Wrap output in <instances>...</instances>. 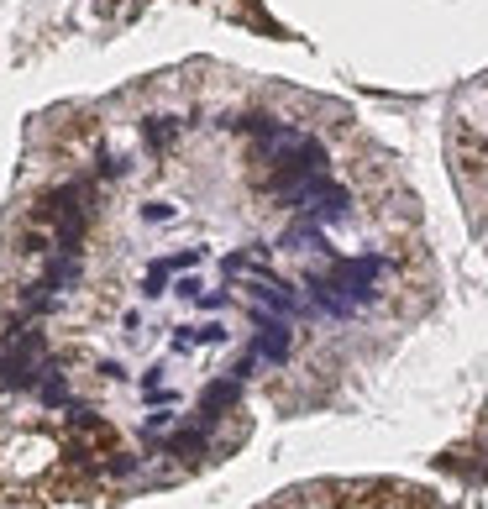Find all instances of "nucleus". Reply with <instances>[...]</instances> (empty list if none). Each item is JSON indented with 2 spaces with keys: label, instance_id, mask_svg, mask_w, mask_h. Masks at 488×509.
Wrapping results in <instances>:
<instances>
[{
  "label": "nucleus",
  "instance_id": "nucleus-2",
  "mask_svg": "<svg viewBox=\"0 0 488 509\" xmlns=\"http://www.w3.org/2000/svg\"><path fill=\"white\" fill-rule=\"evenodd\" d=\"M211 431H215V425L194 421V425H179V431H169L163 441H152V446H158L163 457H179V462H184V457H205V452H211Z\"/></svg>",
  "mask_w": 488,
  "mask_h": 509
},
{
  "label": "nucleus",
  "instance_id": "nucleus-15",
  "mask_svg": "<svg viewBox=\"0 0 488 509\" xmlns=\"http://www.w3.org/2000/svg\"><path fill=\"white\" fill-rule=\"evenodd\" d=\"M173 295H179V299H190V305H194V295H200V278H179V284H173Z\"/></svg>",
  "mask_w": 488,
  "mask_h": 509
},
{
  "label": "nucleus",
  "instance_id": "nucleus-8",
  "mask_svg": "<svg viewBox=\"0 0 488 509\" xmlns=\"http://www.w3.org/2000/svg\"><path fill=\"white\" fill-rule=\"evenodd\" d=\"M37 400H43L47 410H68V404H74V394H68V373L58 368V362H47L43 383H37Z\"/></svg>",
  "mask_w": 488,
  "mask_h": 509
},
{
  "label": "nucleus",
  "instance_id": "nucleus-16",
  "mask_svg": "<svg viewBox=\"0 0 488 509\" xmlns=\"http://www.w3.org/2000/svg\"><path fill=\"white\" fill-rule=\"evenodd\" d=\"M100 379L121 383V379H127V368H121V362H116V358H106V362H100Z\"/></svg>",
  "mask_w": 488,
  "mask_h": 509
},
{
  "label": "nucleus",
  "instance_id": "nucleus-9",
  "mask_svg": "<svg viewBox=\"0 0 488 509\" xmlns=\"http://www.w3.org/2000/svg\"><path fill=\"white\" fill-rule=\"evenodd\" d=\"M169 257H158V263H148V274H142V299H158V295H169Z\"/></svg>",
  "mask_w": 488,
  "mask_h": 509
},
{
  "label": "nucleus",
  "instance_id": "nucleus-7",
  "mask_svg": "<svg viewBox=\"0 0 488 509\" xmlns=\"http://www.w3.org/2000/svg\"><path fill=\"white\" fill-rule=\"evenodd\" d=\"M179 127H184V121H173V116H148V121H142V148H148L152 158H163V152L173 148Z\"/></svg>",
  "mask_w": 488,
  "mask_h": 509
},
{
  "label": "nucleus",
  "instance_id": "nucleus-14",
  "mask_svg": "<svg viewBox=\"0 0 488 509\" xmlns=\"http://www.w3.org/2000/svg\"><path fill=\"white\" fill-rule=\"evenodd\" d=\"M110 473H116V478H131V473H137V457H127V452H116V462H110Z\"/></svg>",
  "mask_w": 488,
  "mask_h": 509
},
{
  "label": "nucleus",
  "instance_id": "nucleus-4",
  "mask_svg": "<svg viewBox=\"0 0 488 509\" xmlns=\"http://www.w3.org/2000/svg\"><path fill=\"white\" fill-rule=\"evenodd\" d=\"M85 236H89V205H74L53 221V247L58 253H85Z\"/></svg>",
  "mask_w": 488,
  "mask_h": 509
},
{
  "label": "nucleus",
  "instance_id": "nucleus-5",
  "mask_svg": "<svg viewBox=\"0 0 488 509\" xmlns=\"http://www.w3.org/2000/svg\"><path fill=\"white\" fill-rule=\"evenodd\" d=\"M85 278V263H79V253H58V257H47V268H43V289H53V295H64V289H74Z\"/></svg>",
  "mask_w": 488,
  "mask_h": 509
},
{
  "label": "nucleus",
  "instance_id": "nucleus-17",
  "mask_svg": "<svg viewBox=\"0 0 488 509\" xmlns=\"http://www.w3.org/2000/svg\"><path fill=\"white\" fill-rule=\"evenodd\" d=\"M142 389H163V368H158V362H152L148 373H142Z\"/></svg>",
  "mask_w": 488,
  "mask_h": 509
},
{
  "label": "nucleus",
  "instance_id": "nucleus-11",
  "mask_svg": "<svg viewBox=\"0 0 488 509\" xmlns=\"http://www.w3.org/2000/svg\"><path fill=\"white\" fill-rule=\"evenodd\" d=\"M232 305V289H200L194 295V310H226Z\"/></svg>",
  "mask_w": 488,
  "mask_h": 509
},
{
  "label": "nucleus",
  "instance_id": "nucleus-10",
  "mask_svg": "<svg viewBox=\"0 0 488 509\" xmlns=\"http://www.w3.org/2000/svg\"><path fill=\"white\" fill-rule=\"evenodd\" d=\"M127 169L131 163L121 158V152H106V148L95 152V179H127Z\"/></svg>",
  "mask_w": 488,
  "mask_h": 509
},
{
  "label": "nucleus",
  "instance_id": "nucleus-3",
  "mask_svg": "<svg viewBox=\"0 0 488 509\" xmlns=\"http://www.w3.org/2000/svg\"><path fill=\"white\" fill-rule=\"evenodd\" d=\"M236 400H242V379H211L205 389H200V421L205 425H215L226 410H236Z\"/></svg>",
  "mask_w": 488,
  "mask_h": 509
},
{
  "label": "nucleus",
  "instance_id": "nucleus-12",
  "mask_svg": "<svg viewBox=\"0 0 488 509\" xmlns=\"http://www.w3.org/2000/svg\"><path fill=\"white\" fill-rule=\"evenodd\" d=\"M205 263V247H184V253H169V268L173 274H184V268H200Z\"/></svg>",
  "mask_w": 488,
  "mask_h": 509
},
{
  "label": "nucleus",
  "instance_id": "nucleus-6",
  "mask_svg": "<svg viewBox=\"0 0 488 509\" xmlns=\"http://www.w3.org/2000/svg\"><path fill=\"white\" fill-rule=\"evenodd\" d=\"M221 341H226V326H221V320H205V326H173V352L221 347Z\"/></svg>",
  "mask_w": 488,
  "mask_h": 509
},
{
  "label": "nucleus",
  "instance_id": "nucleus-1",
  "mask_svg": "<svg viewBox=\"0 0 488 509\" xmlns=\"http://www.w3.org/2000/svg\"><path fill=\"white\" fill-rule=\"evenodd\" d=\"M253 352L257 358H268L278 368V362H289V352H295V326H289V316H278V310H268V305H257L253 310Z\"/></svg>",
  "mask_w": 488,
  "mask_h": 509
},
{
  "label": "nucleus",
  "instance_id": "nucleus-13",
  "mask_svg": "<svg viewBox=\"0 0 488 509\" xmlns=\"http://www.w3.org/2000/svg\"><path fill=\"white\" fill-rule=\"evenodd\" d=\"M142 221H148V226H163V221H173V205H163V200H148V205H142Z\"/></svg>",
  "mask_w": 488,
  "mask_h": 509
}]
</instances>
